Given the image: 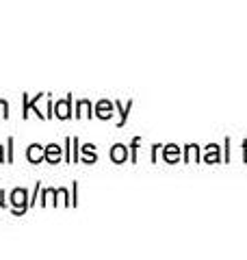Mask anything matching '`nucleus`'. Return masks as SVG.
Instances as JSON below:
<instances>
[{
    "mask_svg": "<svg viewBox=\"0 0 247 260\" xmlns=\"http://www.w3.org/2000/svg\"><path fill=\"white\" fill-rule=\"evenodd\" d=\"M111 156H113V160L121 162L123 158H126V150H123V145H115L113 152H111Z\"/></svg>",
    "mask_w": 247,
    "mask_h": 260,
    "instance_id": "nucleus-5",
    "label": "nucleus"
},
{
    "mask_svg": "<svg viewBox=\"0 0 247 260\" xmlns=\"http://www.w3.org/2000/svg\"><path fill=\"white\" fill-rule=\"evenodd\" d=\"M111 107H109V102H100V104H98V115H100V117H109L111 115Z\"/></svg>",
    "mask_w": 247,
    "mask_h": 260,
    "instance_id": "nucleus-6",
    "label": "nucleus"
},
{
    "mask_svg": "<svg viewBox=\"0 0 247 260\" xmlns=\"http://www.w3.org/2000/svg\"><path fill=\"white\" fill-rule=\"evenodd\" d=\"M56 117H70V98L65 102H59L56 104Z\"/></svg>",
    "mask_w": 247,
    "mask_h": 260,
    "instance_id": "nucleus-4",
    "label": "nucleus"
},
{
    "mask_svg": "<svg viewBox=\"0 0 247 260\" xmlns=\"http://www.w3.org/2000/svg\"><path fill=\"white\" fill-rule=\"evenodd\" d=\"M0 160H3V156H0Z\"/></svg>",
    "mask_w": 247,
    "mask_h": 260,
    "instance_id": "nucleus-9",
    "label": "nucleus"
},
{
    "mask_svg": "<svg viewBox=\"0 0 247 260\" xmlns=\"http://www.w3.org/2000/svg\"><path fill=\"white\" fill-rule=\"evenodd\" d=\"M5 111H9V107H7V102H3V100H0V117H5V115H7Z\"/></svg>",
    "mask_w": 247,
    "mask_h": 260,
    "instance_id": "nucleus-7",
    "label": "nucleus"
},
{
    "mask_svg": "<svg viewBox=\"0 0 247 260\" xmlns=\"http://www.w3.org/2000/svg\"><path fill=\"white\" fill-rule=\"evenodd\" d=\"M44 156H46V152L41 150V145H30V150H28V160L30 162H39Z\"/></svg>",
    "mask_w": 247,
    "mask_h": 260,
    "instance_id": "nucleus-2",
    "label": "nucleus"
},
{
    "mask_svg": "<svg viewBox=\"0 0 247 260\" xmlns=\"http://www.w3.org/2000/svg\"><path fill=\"white\" fill-rule=\"evenodd\" d=\"M11 204L15 206V210H18V213L26 210V191L15 189V191L11 193Z\"/></svg>",
    "mask_w": 247,
    "mask_h": 260,
    "instance_id": "nucleus-1",
    "label": "nucleus"
},
{
    "mask_svg": "<svg viewBox=\"0 0 247 260\" xmlns=\"http://www.w3.org/2000/svg\"><path fill=\"white\" fill-rule=\"evenodd\" d=\"M0 198H3V193H0ZM0 204H3V200H0Z\"/></svg>",
    "mask_w": 247,
    "mask_h": 260,
    "instance_id": "nucleus-8",
    "label": "nucleus"
},
{
    "mask_svg": "<svg viewBox=\"0 0 247 260\" xmlns=\"http://www.w3.org/2000/svg\"><path fill=\"white\" fill-rule=\"evenodd\" d=\"M46 158L50 160V162H56L61 158V150H59V145H48L46 148Z\"/></svg>",
    "mask_w": 247,
    "mask_h": 260,
    "instance_id": "nucleus-3",
    "label": "nucleus"
}]
</instances>
